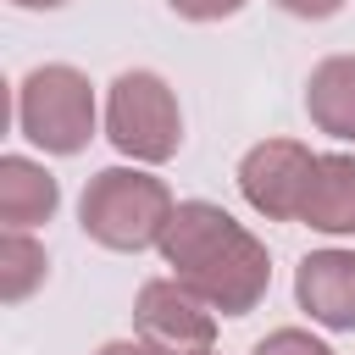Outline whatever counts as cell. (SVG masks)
I'll use <instances>...</instances> for the list:
<instances>
[{
	"mask_svg": "<svg viewBox=\"0 0 355 355\" xmlns=\"http://www.w3.org/2000/svg\"><path fill=\"white\" fill-rule=\"evenodd\" d=\"M161 255H166L172 277L222 316L255 311L272 283L266 244L211 200H183L172 211V222L161 233Z\"/></svg>",
	"mask_w": 355,
	"mask_h": 355,
	"instance_id": "cell-1",
	"label": "cell"
},
{
	"mask_svg": "<svg viewBox=\"0 0 355 355\" xmlns=\"http://www.w3.org/2000/svg\"><path fill=\"white\" fill-rule=\"evenodd\" d=\"M172 189L139 166H105L89 178L83 200H78V222L94 244L105 250H150L161 244L166 222H172Z\"/></svg>",
	"mask_w": 355,
	"mask_h": 355,
	"instance_id": "cell-2",
	"label": "cell"
},
{
	"mask_svg": "<svg viewBox=\"0 0 355 355\" xmlns=\"http://www.w3.org/2000/svg\"><path fill=\"white\" fill-rule=\"evenodd\" d=\"M17 128L44 155H78L94 133V89L78 67L50 61L17 83Z\"/></svg>",
	"mask_w": 355,
	"mask_h": 355,
	"instance_id": "cell-3",
	"label": "cell"
},
{
	"mask_svg": "<svg viewBox=\"0 0 355 355\" xmlns=\"http://www.w3.org/2000/svg\"><path fill=\"white\" fill-rule=\"evenodd\" d=\"M105 139L133 155V161H172L178 144H183V111H178V94L166 89L161 72H116L111 94H105Z\"/></svg>",
	"mask_w": 355,
	"mask_h": 355,
	"instance_id": "cell-4",
	"label": "cell"
},
{
	"mask_svg": "<svg viewBox=\"0 0 355 355\" xmlns=\"http://www.w3.org/2000/svg\"><path fill=\"white\" fill-rule=\"evenodd\" d=\"M311 166L316 155L300 139H266L239 161V189L250 200V211H261L266 222H294L311 189Z\"/></svg>",
	"mask_w": 355,
	"mask_h": 355,
	"instance_id": "cell-5",
	"label": "cell"
},
{
	"mask_svg": "<svg viewBox=\"0 0 355 355\" xmlns=\"http://www.w3.org/2000/svg\"><path fill=\"white\" fill-rule=\"evenodd\" d=\"M133 322L144 338H161L172 349H205L216 338V311L189 294L178 277H150L133 300Z\"/></svg>",
	"mask_w": 355,
	"mask_h": 355,
	"instance_id": "cell-6",
	"label": "cell"
},
{
	"mask_svg": "<svg viewBox=\"0 0 355 355\" xmlns=\"http://www.w3.org/2000/svg\"><path fill=\"white\" fill-rule=\"evenodd\" d=\"M294 300L311 311V322L349 333L355 327V255L349 250H316L294 272Z\"/></svg>",
	"mask_w": 355,
	"mask_h": 355,
	"instance_id": "cell-7",
	"label": "cell"
},
{
	"mask_svg": "<svg viewBox=\"0 0 355 355\" xmlns=\"http://www.w3.org/2000/svg\"><path fill=\"white\" fill-rule=\"evenodd\" d=\"M55 205H61V183L39 166V161H28V155H0V222L6 227H39V222H50L55 216Z\"/></svg>",
	"mask_w": 355,
	"mask_h": 355,
	"instance_id": "cell-8",
	"label": "cell"
},
{
	"mask_svg": "<svg viewBox=\"0 0 355 355\" xmlns=\"http://www.w3.org/2000/svg\"><path fill=\"white\" fill-rule=\"evenodd\" d=\"M300 222L316 233H355V155H316Z\"/></svg>",
	"mask_w": 355,
	"mask_h": 355,
	"instance_id": "cell-9",
	"label": "cell"
},
{
	"mask_svg": "<svg viewBox=\"0 0 355 355\" xmlns=\"http://www.w3.org/2000/svg\"><path fill=\"white\" fill-rule=\"evenodd\" d=\"M305 111L322 133L355 139V55H327L305 78Z\"/></svg>",
	"mask_w": 355,
	"mask_h": 355,
	"instance_id": "cell-10",
	"label": "cell"
},
{
	"mask_svg": "<svg viewBox=\"0 0 355 355\" xmlns=\"http://www.w3.org/2000/svg\"><path fill=\"white\" fill-rule=\"evenodd\" d=\"M44 272H50L44 244H33L22 227H6V233H0V300H6V305L28 300V294L44 283Z\"/></svg>",
	"mask_w": 355,
	"mask_h": 355,
	"instance_id": "cell-11",
	"label": "cell"
},
{
	"mask_svg": "<svg viewBox=\"0 0 355 355\" xmlns=\"http://www.w3.org/2000/svg\"><path fill=\"white\" fill-rule=\"evenodd\" d=\"M250 355H333L322 338H311L305 327H277V333H266Z\"/></svg>",
	"mask_w": 355,
	"mask_h": 355,
	"instance_id": "cell-12",
	"label": "cell"
},
{
	"mask_svg": "<svg viewBox=\"0 0 355 355\" xmlns=\"http://www.w3.org/2000/svg\"><path fill=\"white\" fill-rule=\"evenodd\" d=\"M178 17H189V22H216V17H233L244 0H166Z\"/></svg>",
	"mask_w": 355,
	"mask_h": 355,
	"instance_id": "cell-13",
	"label": "cell"
},
{
	"mask_svg": "<svg viewBox=\"0 0 355 355\" xmlns=\"http://www.w3.org/2000/svg\"><path fill=\"white\" fill-rule=\"evenodd\" d=\"M94 355H172V344H161V338H111Z\"/></svg>",
	"mask_w": 355,
	"mask_h": 355,
	"instance_id": "cell-14",
	"label": "cell"
},
{
	"mask_svg": "<svg viewBox=\"0 0 355 355\" xmlns=\"http://www.w3.org/2000/svg\"><path fill=\"white\" fill-rule=\"evenodd\" d=\"M288 17H311V22H322V17H333L344 0H277Z\"/></svg>",
	"mask_w": 355,
	"mask_h": 355,
	"instance_id": "cell-15",
	"label": "cell"
},
{
	"mask_svg": "<svg viewBox=\"0 0 355 355\" xmlns=\"http://www.w3.org/2000/svg\"><path fill=\"white\" fill-rule=\"evenodd\" d=\"M11 6H22V11H50V6H67V0H11Z\"/></svg>",
	"mask_w": 355,
	"mask_h": 355,
	"instance_id": "cell-16",
	"label": "cell"
},
{
	"mask_svg": "<svg viewBox=\"0 0 355 355\" xmlns=\"http://www.w3.org/2000/svg\"><path fill=\"white\" fill-rule=\"evenodd\" d=\"M194 355H211V349H194Z\"/></svg>",
	"mask_w": 355,
	"mask_h": 355,
	"instance_id": "cell-17",
	"label": "cell"
}]
</instances>
